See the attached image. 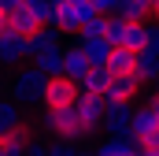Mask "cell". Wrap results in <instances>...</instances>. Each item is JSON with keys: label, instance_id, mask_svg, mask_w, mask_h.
I'll return each instance as SVG.
<instances>
[{"label": "cell", "instance_id": "obj_20", "mask_svg": "<svg viewBox=\"0 0 159 156\" xmlns=\"http://www.w3.org/2000/svg\"><path fill=\"white\" fill-rule=\"evenodd\" d=\"M107 82H111V71L107 67H89V75L81 78V93H104L107 89Z\"/></svg>", "mask_w": 159, "mask_h": 156}, {"label": "cell", "instance_id": "obj_13", "mask_svg": "<svg viewBox=\"0 0 159 156\" xmlns=\"http://www.w3.org/2000/svg\"><path fill=\"white\" fill-rule=\"evenodd\" d=\"M78 45H81V52H85V60L93 67H104L107 56H111V48H115L107 37H78Z\"/></svg>", "mask_w": 159, "mask_h": 156}, {"label": "cell", "instance_id": "obj_5", "mask_svg": "<svg viewBox=\"0 0 159 156\" xmlns=\"http://www.w3.org/2000/svg\"><path fill=\"white\" fill-rule=\"evenodd\" d=\"M30 60H34L30 37H22V34H15V30H4V34H0V63L19 67V63H30Z\"/></svg>", "mask_w": 159, "mask_h": 156}, {"label": "cell", "instance_id": "obj_23", "mask_svg": "<svg viewBox=\"0 0 159 156\" xmlns=\"http://www.w3.org/2000/svg\"><path fill=\"white\" fill-rule=\"evenodd\" d=\"M126 19H119V15H107V30H104V37L111 41V45H122V37H126Z\"/></svg>", "mask_w": 159, "mask_h": 156}, {"label": "cell", "instance_id": "obj_7", "mask_svg": "<svg viewBox=\"0 0 159 156\" xmlns=\"http://www.w3.org/2000/svg\"><path fill=\"white\" fill-rule=\"evenodd\" d=\"M78 93H81V89L70 82V78L56 75V78L44 82V97H41V104H44V108H67V104L78 100Z\"/></svg>", "mask_w": 159, "mask_h": 156}, {"label": "cell", "instance_id": "obj_27", "mask_svg": "<svg viewBox=\"0 0 159 156\" xmlns=\"http://www.w3.org/2000/svg\"><path fill=\"white\" fill-rule=\"evenodd\" d=\"M4 30H11V19H7V11L0 7V34H4Z\"/></svg>", "mask_w": 159, "mask_h": 156}, {"label": "cell", "instance_id": "obj_16", "mask_svg": "<svg viewBox=\"0 0 159 156\" xmlns=\"http://www.w3.org/2000/svg\"><path fill=\"white\" fill-rule=\"evenodd\" d=\"M7 19H11V30H15V34H22V37H30V34L41 26V19L26 7V4H15V7L7 11Z\"/></svg>", "mask_w": 159, "mask_h": 156}, {"label": "cell", "instance_id": "obj_34", "mask_svg": "<svg viewBox=\"0 0 159 156\" xmlns=\"http://www.w3.org/2000/svg\"><path fill=\"white\" fill-rule=\"evenodd\" d=\"M156 97H159V78H156Z\"/></svg>", "mask_w": 159, "mask_h": 156}, {"label": "cell", "instance_id": "obj_4", "mask_svg": "<svg viewBox=\"0 0 159 156\" xmlns=\"http://www.w3.org/2000/svg\"><path fill=\"white\" fill-rule=\"evenodd\" d=\"M100 130L107 138H133V104H104Z\"/></svg>", "mask_w": 159, "mask_h": 156}, {"label": "cell", "instance_id": "obj_8", "mask_svg": "<svg viewBox=\"0 0 159 156\" xmlns=\"http://www.w3.org/2000/svg\"><path fill=\"white\" fill-rule=\"evenodd\" d=\"M137 93H141L137 75H111L107 89H104L100 97H104V104H133V100H137Z\"/></svg>", "mask_w": 159, "mask_h": 156}, {"label": "cell", "instance_id": "obj_29", "mask_svg": "<svg viewBox=\"0 0 159 156\" xmlns=\"http://www.w3.org/2000/svg\"><path fill=\"white\" fill-rule=\"evenodd\" d=\"M70 156H93L89 149H78V145H70Z\"/></svg>", "mask_w": 159, "mask_h": 156}, {"label": "cell", "instance_id": "obj_26", "mask_svg": "<svg viewBox=\"0 0 159 156\" xmlns=\"http://www.w3.org/2000/svg\"><path fill=\"white\" fill-rule=\"evenodd\" d=\"M148 45L159 48V19H148Z\"/></svg>", "mask_w": 159, "mask_h": 156}, {"label": "cell", "instance_id": "obj_3", "mask_svg": "<svg viewBox=\"0 0 159 156\" xmlns=\"http://www.w3.org/2000/svg\"><path fill=\"white\" fill-rule=\"evenodd\" d=\"M70 108H74V119H78V126H81L85 138L100 130V115H104V97L100 93H78V100Z\"/></svg>", "mask_w": 159, "mask_h": 156}, {"label": "cell", "instance_id": "obj_25", "mask_svg": "<svg viewBox=\"0 0 159 156\" xmlns=\"http://www.w3.org/2000/svg\"><path fill=\"white\" fill-rule=\"evenodd\" d=\"M44 156H70V145H67V141H56V145H44Z\"/></svg>", "mask_w": 159, "mask_h": 156}, {"label": "cell", "instance_id": "obj_14", "mask_svg": "<svg viewBox=\"0 0 159 156\" xmlns=\"http://www.w3.org/2000/svg\"><path fill=\"white\" fill-rule=\"evenodd\" d=\"M34 67L44 71L48 78L63 75V45H52V48H44V52H34Z\"/></svg>", "mask_w": 159, "mask_h": 156}, {"label": "cell", "instance_id": "obj_6", "mask_svg": "<svg viewBox=\"0 0 159 156\" xmlns=\"http://www.w3.org/2000/svg\"><path fill=\"white\" fill-rule=\"evenodd\" d=\"M96 15V7H93V0H63L59 4V30L63 34H74L78 37V30H81V22L85 19H93Z\"/></svg>", "mask_w": 159, "mask_h": 156}, {"label": "cell", "instance_id": "obj_12", "mask_svg": "<svg viewBox=\"0 0 159 156\" xmlns=\"http://www.w3.org/2000/svg\"><path fill=\"white\" fill-rule=\"evenodd\" d=\"M156 130H159L156 112H152L148 104H144V108H137V104H133V138H137V141L144 145V141H148V138H152Z\"/></svg>", "mask_w": 159, "mask_h": 156}, {"label": "cell", "instance_id": "obj_21", "mask_svg": "<svg viewBox=\"0 0 159 156\" xmlns=\"http://www.w3.org/2000/svg\"><path fill=\"white\" fill-rule=\"evenodd\" d=\"M122 45H126V48H133V52H137V48H144V45H148V22H129V26H126Z\"/></svg>", "mask_w": 159, "mask_h": 156}, {"label": "cell", "instance_id": "obj_30", "mask_svg": "<svg viewBox=\"0 0 159 156\" xmlns=\"http://www.w3.org/2000/svg\"><path fill=\"white\" fill-rule=\"evenodd\" d=\"M15 4H22V0H0V7H4V11H11Z\"/></svg>", "mask_w": 159, "mask_h": 156}, {"label": "cell", "instance_id": "obj_11", "mask_svg": "<svg viewBox=\"0 0 159 156\" xmlns=\"http://www.w3.org/2000/svg\"><path fill=\"white\" fill-rule=\"evenodd\" d=\"M115 15L126 19V22H148L156 15V0H119V11Z\"/></svg>", "mask_w": 159, "mask_h": 156}, {"label": "cell", "instance_id": "obj_35", "mask_svg": "<svg viewBox=\"0 0 159 156\" xmlns=\"http://www.w3.org/2000/svg\"><path fill=\"white\" fill-rule=\"evenodd\" d=\"M137 153H141V149H137ZM137 153H126V156H137Z\"/></svg>", "mask_w": 159, "mask_h": 156}, {"label": "cell", "instance_id": "obj_9", "mask_svg": "<svg viewBox=\"0 0 159 156\" xmlns=\"http://www.w3.org/2000/svg\"><path fill=\"white\" fill-rule=\"evenodd\" d=\"M89 60H85V52H81V45L74 41V45H67L63 48V78H70L74 85H81V78L89 75Z\"/></svg>", "mask_w": 159, "mask_h": 156}, {"label": "cell", "instance_id": "obj_28", "mask_svg": "<svg viewBox=\"0 0 159 156\" xmlns=\"http://www.w3.org/2000/svg\"><path fill=\"white\" fill-rule=\"evenodd\" d=\"M144 149H159V130L152 134V138H148V141H144Z\"/></svg>", "mask_w": 159, "mask_h": 156}, {"label": "cell", "instance_id": "obj_33", "mask_svg": "<svg viewBox=\"0 0 159 156\" xmlns=\"http://www.w3.org/2000/svg\"><path fill=\"white\" fill-rule=\"evenodd\" d=\"M152 19H159V0H156V15H152Z\"/></svg>", "mask_w": 159, "mask_h": 156}, {"label": "cell", "instance_id": "obj_17", "mask_svg": "<svg viewBox=\"0 0 159 156\" xmlns=\"http://www.w3.org/2000/svg\"><path fill=\"white\" fill-rule=\"evenodd\" d=\"M137 149H141L137 138H104L93 149V156H126V153H137Z\"/></svg>", "mask_w": 159, "mask_h": 156}, {"label": "cell", "instance_id": "obj_2", "mask_svg": "<svg viewBox=\"0 0 159 156\" xmlns=\"http://www.w3.org/2000/svg\"><path fill=\"white\" fill-rule=\"evenodd\" d=\"M41 130L56 134V138L67 141V145H74V141L85 138L81 126H78V119H74V108H70V104H67V108H44V115H41Z\"/></svg>", "mask_w": 159, "mask_h": 156}, {"label": "cell", "instance_id": "obj_32", "mask_svg": "<svg viewBox=\"0 0 159 156\" xmlns=\"http://www.w3.org/2000/svg\"><path fill=\"white\" fill-rule=\"evenodd\" d=\"M4 93H7V78L0 75V97H4Z\"/></svg>", "mask_w": 159, "mask_h": 156}, {"label": "cell", "instance_id": "obj_19", "mask_svg": "<svg viewBox=\"0 0 159 156\" xmlns=\"http://www.w3.org/2000/svg\"><path fill=\"white\" fill-rule=\"evenodd\" d=\"M63 41V30L59 26H37L34 34H30V48L34 52H44V48H52V45H59Z\"/></svg>", "mask_w": 159, "mask_h": 156}, {"label": "cell", "instance_id": "obj_10", "mask_svg": "<svg viewBox=\"0 0 159 156\" xmlns=\"http://www.w3.org/2000/svg\"><path fill=\"white\" fill-rule=\"evenodd\" d=\"M133 75H137L141 85H144V82H156L159 78V48H152V45L137 48V67H133Z\"/></svg>", "mask_w": 159, "mask_h": 156}, {"label": "cell", "instance_id": "obj_1", "mask_svg": "<svg viewBox=\"0 0 159 156\" xmlns=\"http://www.w3.org/2000/svg\"><path fill=\"white\" fill-rule=\"evenodd\" d=\"M44 82H48L44 71H37L34 63H19V71L7 82V97L19 108H34V104H41V97H44Z\"/></svg>", "mask_w": 159, "mask_h": 156}, {"label": "cell", "instance_id": "obj_31", "mask_svg": "<svg viewBox=\"0 0 159 156\" xmlns=\"http://www.w3.org/2000/svg\"><path fill=\"white\" fill-rule=\"evenodd\" d=\"M152 112H156V119H159V97H152V104H148Z\"/></svg>", "mask_w": 159, "mask_h": 156}, {"label": "cell", "instance_id": "obj_22", "mask_svg": "<svg viewBox=\"0 0 159 156\" xmlns=\"http://www.w3.org/2000/svg\"><path fill=\"white\" fill-rule=\"evenodd\" d=\"M104 30H107V15H93V19H85L81 22V30H78V37H104Z\"/></svg>", "mask_w": 159, "mask_h": 156}, {"label": "cell", "instance_id": "obj_15", "mask_svg": "<svg viewBox=\"0 0 159 156\" xmlns=\"http://www.w3.org/2000/svg\"><path fill=\"white\" fill-rule=\"evenodd\" d=\"M104 67H107L111 75H133V67H137V52H133V48H126V45H115Z\"/></svg>", "mask_w": 159, "mask_h": 156}, {"label": "cell", "instance_id": "obj_18", "mask_svg": "<svg viewBox=\"0 0 159 156\" xmlns=\"http://www.w3.org/2000/svg\"><path fill=\"white\" fill-rule=\"evenodd\" d=\"M22 119H26V115H22V108H19L11 97H7V100L0 97V138L11 134V130H22Z\"/></svg>", "mask_w": 159, "mask_h": 156}, {"label": "cell", "instance_id": "obj_24", "mask_svg": "<svg viewBox=\"0 0 159 156\" xmlns=\"http://www.w3.org/2000/svg\"><path fill=\"white\" fill-rule=\"evenodd\" d=\"M93 7H96L100 15H115V11H119V0H93Z\"/></svg>", "mask_w": 159, "mask_h": 156}]
</instances>
